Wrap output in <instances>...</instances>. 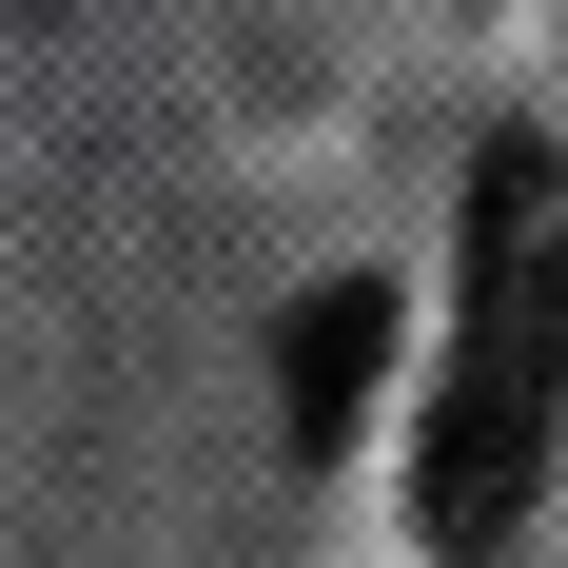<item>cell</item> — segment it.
<instances>
[{"mask_svg":"<svg viewBox=\"0 0 568 568\" xmlns=\"http://www.w3.org/2000/svg\"><path fill=\"white\" fill-rule=\"evenodd\" d=\"M568 432V158L470 176V314H452V393H432V549H510V510L549 490Z\"/></svg>","mask_w":568,"mask_h":568,"instance_id":"cell-1","label":"cell"},{"mask_svg":"<svg viewBox=\"0 0 568 568\" xmlns=\"http://www.w3.org/2000/svg\"><path fill=\"white\" fill-rule=\"evenodd\" d=\"M373 353H393V294L334 275V294H294V353H275V393H294V452H334L353 393H373Z\"/></svg>","mask_w":568,"mask_h":568,"instance_id":"cell-2","label":"cell"}]
</instances>
